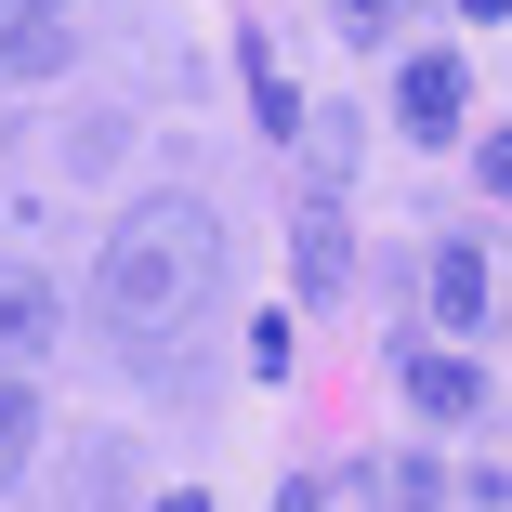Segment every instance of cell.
Returning <instances> with one entry per match:
<instances>
[{
  "mask_svg": "<svg viewBox=\"0 0 512 512\" xmlns=\"http://www.w3.org/2000/svg\"><path fill=\"white\" fill-rule=\"evenodd\" d=\"M119 473H132L119 447H79V486H66V512H119Z\"/></svg>",
  "mask_w": 512,
  "mask_h": 512,
  "instance_id": "11",
  "label": "cell"
},
{
  "mask_svg": "<svg viewBox=\"0 0 512 512\" xmlns=\"http://www.w3.org/2000/svg\"><path fill=\"white\" fill-rule=\"evenodd\" d=\"M486 184H499V197H512V132H499V145H486Z\"/></svg>",
  "mask_w": 512,
  "mask_h": 512,
  "instance_id": "12",
  "label": "cell"
},
{
  "mask_svg": "<svg viewBox=\"0 0 512 512\" xmlns=\"http://www.w3.org/2000/svg\"><path fill=\"white\" fill-rule=\"evenodd\" d=\"M158 512H211V499H197V486H171V499H158Z\"/></svg>",
  "mask_w": 512,
  "mask_h": 512,
  "instance_id": "14",
  "label": "cell"
},
{
  "mask_svg": "<svg viewBox=\"0 0 512 512\" xmlns=\"http://www.w3.org/2000/svg\"><path fill=\"white\" fill-rule=\"evenodd\" d=\"M302 289H355V237H342V211H329V197H302Z\"/></svg>",
  "mask_w": 512,
  "mask_h": 512,
  "instance_id": "5",
  "label": "cell"
},
{
  "mask_svg": "<svg viewBox=\"0 0 512 512\" xmlns=\"http://www.w3.org/2000/svg\"><path fill=\"white\" fill-rule=\"evenodd\" d=\"M211 289H224V224L197 211V197H145V211H119L106 237V329L132 355L184 342L197 316H211Z\"/></svg>",
  "mask_w": 512,
  "mask_h": 512,
  "instance_id": "1",
  "label": "cell"
},
{
  "mask_svg": "<svg viewBox=\"0 0 512 512\" xmlns=\"http://www.w3.org/2000/svg\"><path fill=\"white\" fill-rule=\"evenodd\" d=\"M53 66H66V27L40 0H0V79H53Z\"/></svg>",
  "mask_w": 512,
  "mask_h": 512,
  "instance_id": "4",
  "label": "cell"
},
{
  "mask_svg": "<svg viewBox=\"0 0 512 512\" xmlns=\"http://www.w3.org/2000/svg\"><path fill=\"white\" fill-rule=\"evenodd\" d=\"M473 394H486V381H473L460 355H407V407H421V421H473Z\"/></svg>",
  "mask_w": 512,
  "mask_h": 512,
  "instance_id": "6",
  "label": "cell"
},
{
  "mask_svg": "<svg viewBox=\"0 0 512 512\" xmlns=\"http://www.w3.org/2000/svg\"><path fill=\"white\" fill-rule=\"evenodd\" d=\"M27 447H40V381H27V368H0V486L27 473Z\"/></svg>",
  "mask_w": 512,
  "mask_h": 512,
  "instance_id": "9",
  "label": "cell"
},
{
  "mask_svg": "<svg viewBox=\"0 0 512 512\" xmlns=\"http://www.w3.org/2000/svg\"><path fill=\"white\" fill-rule=\"evenodd\" d=\"M342 158H355V106L302 119V197H342Z\"/></svg>",
  "mask_w": 512,
  "mask_h": 512,
  "instance_id": "8",
  "label": "cell"
},
{
  "mask_svg": "<svg viewBox=\"0 0 512 512\" xmlns=\"http://www.w3.org/2000/svg\"><path fill=\"white\" fill-rule=\"evenodd\" d=\"M434 316H447V329H486V316H499V250H473V237L434 250Z\"/></svg>",
  "mask_w": 512,
  "mask_h": 512,
  "instance_id": "2",
  "label": "cell"
},
{
  "mask_svg": "<svg viewBox=\"0 0 512 512\" xmlns=\"http://www.w3.org/2000/svg\"><path fill=\"white\" fill-rule=\"evenodd\" d=\"M394 119L421 132V145H447V132H460V53H421V66H407V79H394Z\"/></svg>",
  "mask_w": 512,
  "mask_h": 512,
  "instance_id": "3",
  "label": "cell"
},
{
  "mask_svg": "<svg viewBox=\"0 0 512 512\" xmlns=\"http://www.w3.org/2000/svg\"><path fill=\"white\" fill-rule=\"evenodd\" d=\"M381 512H447V460H421V447L381 460Z\"/></svg>",
  "mask_w": 512,
  "mask_h": 512,
  "instance_id": "10",
  "label": "cell"
},
{
  "mask_svg": "<svg viewBox=\"0 0 512 512\" xmlns=\"http://www.w3.org/2000/svg\"><path fill=\"white\" fill-rule=\"evenodd\" d=\"M0 355H53V289L40 276H0Z\"/></svg>",
  "mask_w": 512,
  "mask_h": 512,
  "instance_id": "7",
  "label": "cell"
},
{
  "mask_svg": "<svg viewBox=\"0 0 512 512\" xmlns=\"http://www.w3.org/2000/svg\"><path fill=\"white\" fill-rule=\"evenodd\" d=\"M460 14H473V27H486V14H512V0H460Z\"/></svg>",
  "mask_w": 512,
  "mask_h": 512,
  "instance_id": "15",
  "label": "cell"
},
{
  "mask_svg": "<svg viewBox=\"0 0 512 512\" xmlns=\"http://www.w3.org/2000/svg\"><path fill=\"white\" fill-rule=\"evenodd\" d=\"M342 14H355V27H381V14H394V0H342Z\"/></svg>",
  "mask_w": 512,
  "mask_h": 512,
  "instance_id": "13",
  "label": "cell"
}]
</instances>
